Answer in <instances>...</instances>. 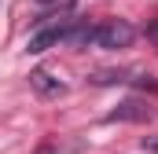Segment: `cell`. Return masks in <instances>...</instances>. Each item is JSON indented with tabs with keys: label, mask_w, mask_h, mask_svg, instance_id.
Listing matches in <instances>:
<instances>
[{
	"label": "cell",
	"mask_w": 158,
	"mask_h": 154,
	"mask_svg": "<svg viewBox=\"0 0 158 154\" xmlns=\"http://www.w3.org/2000/svg\"><path fill=\"white\" fill-rule=\"evenodd\" d=\"M132 40H136V30L129 22H121V18H110L103 26H92V44H99V48H129Z\"/></svg>",
	"instance_id": "obj_1"
},
{
	"label": "cell",
	"mask_w": 158,
	"mask_h": 154,
	"mask_svg": "<svg viewBox=\"0 0 158 154\" xmlns=\"http://www.w3.org/2000/svg\"><path fill=\"white\" fill-rule=\"evenodd\" d=\"M30 84H33L37 95H63V92H66V84H63L59 77H52L48 70H33V74H30Z\"/></svg>",
	"instance_id": "obj_2"
},
{
	"label": "cell",
	"mask_w": 158,
	"mask_h": 154,
	"mask_svg": "<svg viewBox=\"0 0 158 154\" xmlns=\"http://www.w3.org/2000/svg\"><path fill=\"white\" fill-rule=\"evenodd\" d=\"M63 26H52V30H40L37 37H30V44H26V51H33V55H40V51H48L52 44H59L63 40Z\"/></svg>",
	"instance_id": "obj_3"
},
{
	"label": "cell",
	"mask_w": 158,
	"mask_h": 154,
	"mask_svg": "<svg viewBox=\"0 0 158 154\" xmlns=\"http://www.w3.org/2000/svg\"><path fill=\"white\" fill-rule=\"evenodd\" d=\"M147 117H151V110L143 103H136V99H129L118 110H110V121H147Z\"/></svg>",
	"instance_id": "obj_4"
},
{
	"label": "cell",
	"mask_w": 158,
	"mask_h": 154,
	"mask_svg": "<svg viewBox=\"0 0 158 154\" xmlns=\"http://www.w3.org/2000/svg\"><path fill=\"white\" fill-rule=\"evenodd\" d=\"M114 81H125V74H118V70H103V74H92V84H114Z\"/></svg>",
	"instance_id": "obj_5"
},
{
	"label": "cell",
	"mask_w": 158,
	"mask_h": 154,
	"mask_svg": "<svg viewBox=\"0 0 158 154\" xmlns=\"http://www.w3.org/2000/svg\"><path fill=\"white\" fill-rule=\"evenodd\" d=\"M143 151H151V154H158V136H147V140H143Z\"/></svg>",
	"instance_id": "obj_6"
},
{
	"label": "cell",
	"mask_w": 158,
	"mask_h": 154,
	"mask_svg": "<svg viewBox=\"0 0 158 154\" xmlns=\"http://www.w3.org/2000/svg\"><path fill=\"white\" fill-rule=\"evenodd\" d=\"M147 33H151V37H155V40H158V22H155V26H151V30H147Z\"/></svg>",
	"instance_id": "obj_7"
},
{
	"label": "cell",
	"mask_w": 158,
	"mask_h": 154,
	"mask_svg": "<svg viewBox=\"0 0 158 154\" xmlns=\"http://www.w3.org/2000/svg\"><path fill=\"white\" fill-rule=\"evenodd\" d=\"M37 4H59V0H37Z\"/></svg>",
	"instance_id": "obj_8"
},
{
	"label": "cell",
	"mask_w": 158,
	"mask_h": 154,
	"mask_svg": "<svg viewBox=\"0 0 158 154\" xmlns=\"http://www.w3.org/2000/svg\"><path fill=\"white\" fill-rule=\"evenodd\" d=\"M40 154H52V147H44V151H40Z\"/></svg>",
	"instance_id": "obj_9"
}]
</instances>
